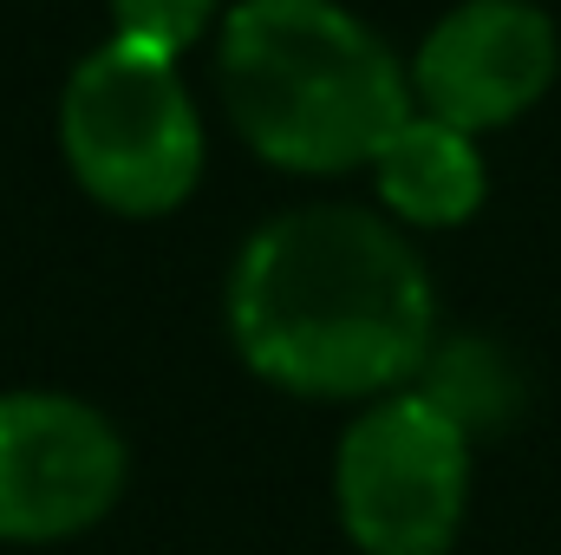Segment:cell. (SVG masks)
I'll return each instance as SVG.
<instances>
[{"mask_svg": "<svg viewBox=\"0 0 561 555\" xmlns=\"http://www.w3.org/2000/svg\"><path fill=\"white\" fill-rule=\"evenodd\" d=\"M72 183L118 216H170L203 183V118L183 66L131 39L92 46L59 92Z\"/></svg>", "mask_w": 561, "mask_h": 555, "instance_id": "3957f363", "label": "cell"}, {"mask_svg": "<svg viewBox=\"0 0 561 555\" xmlns=\"http://www.w3.org/2000/svg\"><path fill=\"white\" fill-rule=\"evenodd\" d=\"M333 510L359 555H444L470 510V438L412 386L366 399L333 457Z\"/></svg>", "mask_w": 561, "mask_h": 555, "instance_id": "277c9868", "label": "cell"}, {"mask_svg": "<svg viewBox=\"0 0 561 555\" xmlns=\"http://www.w3.org/2000/svg\"><path fill=\"white\" fill-rule=\"evenodd\" d=\"M118 424L72 393H0V543H66L125 497Z\"/></svg>", "mask_w": 561, "mask_h": 555, "instance_id": "5b68a950", "label": "cell"}, {"mask_svg": "<svg viewBox=\"0 0 561 555\" xmlns=\"http://www.w3.org/2000/svg\"><path fill=\"white\" fill-rule=\"evenodd\" d=\"M373 190L386 203V216H399L405 229H457L483 209L490 196V170L470 132L412 112L386 150L373 157Z\"/></svg>", "mask_w": 561, "mask_h": 555, "instance_id": "52a82bcc", "label": "cell"}, {"mask_svg": "<svg viewBox=\"0 0 561 555\" xmlns=\"http://www.w3.org/2000/svg\"><path fill=\"white\" fill-rule=\"evenodd\" d=\"M229 340L294 399H386L437 347L419 249L359 203H300L262 223L229 269Z\"/></svg>", "mask_w": 561, "mask_h": 555, "instance_id": "6da1fadb", "label": "cell"}, {"mask_svg": "<svg viewBox=\"0 0 561 555\" xmlns=\"http://www.w3.org/2000/svg\"><path fill=\"white\" fill-rule=\"evenodd\" d=\"M556 20L536 0H463L419 39L412 105L477 138L516 125L556 86Z\"/></svg>", "mask_w": 561, "mask_h": 555, "instance_id": "8992f818", "label": "cell"}, {"mask_svg": "<svg viewBox=\"0 0 561 555\" xmlns=\"http://www.w3.org/2000/svg\"><path fill=\"white\" fill-rule=\"evenodd\" d=\"M216 86L242 144L294 177L373 170L419 112L399 53L340 0H236L216 26Z\"/></svg>", "mask_w": 561, "mask_h": 555, "instance_id": "7a4b0ae2", "label": "cell"}, {"mask_svg": "<svg viewBox=\"0 0 561 555\" xmlns=\"http://www.w3.org/2000/svg\"><path fill=\"white\" fill-rule=\"evenodd\" d=\"M216 7L222 0H112V39H131L183 66V53H196L216 26Z\"/></svg>", "mask_w": 561, "mask_h": 555, "instance_id": "9c48e42d", "label": "cell"}, {"mask_svg": "<svg viewBox=\"0 0 561 555\" xmlns=\"http://www.w3.org/2000/svg\"><path fill=\"white\" fill-rule=\"evenodd\" d=\"M412 393H424L463 438L503 431L510 418L523 412V373L510 366V353H503L496 340H477V333L437 340V347L424 353Z\"/></svg>", "mask_w": 561, "mask_h": 555, "instance_id": "ba28073f", "label": "cell"}]
</instances>
